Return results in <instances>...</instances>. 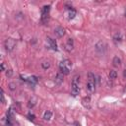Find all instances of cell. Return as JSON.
I'll return each mask as SVG.
<instances>
[{"label": "cell", "mask_w": 126, "mask_h": 126, "mask_svg": "<svg viewBox=\"0 0 126 126\" xmlns=\"http://www.w3.org/2000/svg\"><path fill=\"white\" fill-rule=\"evenodd\" d=\"M113 39H114V41H121L122 40L121 34L120 33H116V34L114 35V37H113Z\"/></svg>", "instance_id": "17"}, {"label": "cell", "mask_w": 126, "mask_h": 126, "mask_svg": "<svg viewBox=\"0 0 126 126\" xmlns=\"http://www.w3.org/2000/svg\"><path fill=\"white\" fill-rule=\"evenodd\" d=\"M9 89L11 90V91H14L16 89V84L15 83H10L9 84Z\"/></svg>", "instance_id": "20"}, {"label": "cell", "mask_w": 126, "mask_h": 126, "mask_svg": "<svg viewBox=\"0 0 126 126\" xmlns=\"http://www.w3.org/2000/svg\"><path fill=\"white\" fill-rule=\"evenodd\" d=\"M76 15H77L76 10H74V9H68V11H67V18H68L69 20L74 19Z\"/></svg>", "instance_id": "12"}, {"label": "cell", "mask_w": 126, "mask_h": 126, "mask_svg": "<svg viewBox=\"0 0 126 126\" xmlns=\"http://www.w3.org/2000/svg\"><path fill=\"white\" fill-rule=\"evenodd\" d=\"M87 90L90 93H94L96 90V77L92 72L88 73V82H87Z\"/></svg>", "instance_id": "3"}, {"label": "cell", "mask_w": 126, "mask_h": 126, "mask_svg": "<svg viewBox=\"0 0 126 126\" xmlns=\"http://www.w3.org/2000/svg\"><path fill=\"white\" fill-rule=\"evenodd\" d=\"M54 34H55L58 38H62L63 36L65 35V30H64V28H62V27H57V28L54 30Z\"/></svg>", "instance_id": "8"}, {"label": "cell", "mask_w": 126, "mask_h": 126, "mask_svg": "<svg viewBox=\"0 0 126 126\" xmlns=\"http://www.w3.org/2000/svg\"><path fill=\"white\" fill-rule=\"evenodd\" d=\"M6 71H7V72H6V75H7L8 77H10V76L12 75V73H13V72H12V70H8V69H7Z\"/></svg>", "instance_id": "22"}, {"label": "cell", "mask_w": 126, "mask_h": 126, "mask_svg": "<svg viewBox=\"0 0 126 126\" xmlns=\"http://www.w3.org/2000/svg\"><path fill=\"white\" fill-rule=\"evenodd\" d=\"M28 117H29L30 120H34V119H35V115H34V114H32V113L30 112V113L28 114Z\"/></svg>", "instance_id": "21"}, {"label": "cell", "mask_w": 126, "mask_h": 126, "mask_svg": "<svg viewBox=\"0 0 126 126\" xmlns=\"http://www.w3.org/2000/svg\"><path fill=\"white\" fill-rule=\"evenodd\" d=\"M106 46H107L106 44H104L102 40H100V41H98L97 44H96V50L98 52H100V53H101V52H103L104 49H106Z\"/></svg>", "instance_id": "5"}, {"label": "cell", "mask_w": 126, "mask_h": 126, "mask_svg": "<svg viewBox=\"0 0 126 126\" xmlns=\"http://www.w3.org/2000/svg\"><path fill=\"white\" fill-rule=\"evenodd\" d=\"M36 103H37V98L33 97L32 99H30L29 103H28V107H29L30 108H33V107L36 106Z\"/></svg>", "instance_id": "13"}, {"label": "cell", "mask_w": 126, "mask_h": 126, "mask_svg": "<svg viewBox=\"0 0 126 126\" xmlns=\"http://www.w3.org/2000/svg\"><path fill=\"white\" fill-rule=\"evenodd\" d=\"M1 101L4 103L5 102V101H4V94H3V92H1Z\"/></svg>", "instance_id": "23"}, {"label": "cell", "mask_w": 126, "mask_h": 126, "mask_svg": "<svg viewBox=\"0 0 126 126\" xmlns=\"http://www.w3.org/2000/svg\"><path fill=\"white\" fill-rule=\"evenodd\" d=\"M49 11H50V5H45V6H44L43 8H41V16L47 17Z\"/></svg>", "instance_id": "11"}, {"label": "cell", "mask_w": 126, "mask_h": 126, "mask_svg": "<svg viewBox=\"0 0 126 126\" xmlns=\"http://www.w3.org/2000/svg\"><path fill=\"white\" fill-rule=\"evenodd\" d=\"M125 16H126V10H125Z\"/></svg>", "instance_id": "26"}, {"label": "cell", "mask_w": 126, "mask_h": 126, "mask_svg": "<svg viewBox=\"0 0 126 126\" xmlns=\"http://www.w3.org/2000/svg\"><path fill=\"white\" fill-rule=\"evenodd\" d=\"M112 63H113V66L118 67V66H120V64H121V59H120L118 56H115V57L113 58V60H112Z\"/></svg>", "instance_id": "15"}, {"label": "cell", "mask_w": 126, "mask_h": 126, "mask_svg": "<svg viewBox=\"0 0 126 126\" xmlns=\"http://www.w3.org/2000/svg\"><path fill=\"white\" fill-rule=\"evenodd\" d=\"M82 104L84 106V107H86V108H91V99L89 97H86V98H84L82 100Z\"/></svg>", "instance_id": "10"}, {"label": "cell", "mask_w": 126, "mask_h": 126, "mask_svg": "<svg viewBox=\"0 0 126 126\" xmlns=\"http://www.w3.org/2000/svg\"><path fill=\"white\" fill-rule=\"evenodd\" d=\"M1 70H2V71L5 70V65H4V63H2V64H1Z\"/></svg>", "instance_id": "24"}, {"label": "cell", "mask_w": 126, "mask_h": 126, "mask_svg": "<svg viewBox=\"0 0 126 126\" xmlns=\"http://www.w3.org/2000/svg\"><path fill=\"white\" fill-rule=\"evenodd\" d=\"M38 81V77H36V76H32V77H30V78L27 79V82H29L30 84H32V85H35V84H37Z\"/></svg>", "instance_id": "16"}, {"label": "cell", "mask_w": 126, "mask_h": 126, "mask_svg": "<svg viewBox=\"0 0 126 126\" xmlns=\"http://www.w3.org/2000/svg\"><path fill=\"white\" fill-rule=\"evenodd\" d=\"M123 76H124V77H126V69L123 71Z\"/></svg>", "instance_id": "25"}, {"label": "cell", "mask_w": 126, "mask_h": 126, "mask_svg": "<svg viewBox=\"0 0 126 126\" xmlns=\"http://www.w3.org/2000/svg\"><path fill=\"white\" fill-rule=\"evenodd\" d=\"M109 77H110V79H116V77H117V72L115 71V70H110V72H109Z\"/></svg>", "instance_id": "18"}, {"label": "cell", "mask_w": 126, "mask_h": 126, "mask_svg": "<svg viewBox=\"0 0 126 126\" xmlns=\"http://www.w3.org/2000/svg\"><path fill=\"white\" fill-rule=\"evenodd\" d=\"M80 76L75 75L72 79V84H71V94L73 97H77L80 93Z\"/></svg>", "instance_id": "1"}, {"label": "cell", "mask_w": 126, "mask_h": 126, "mask_svg": "<svg viewBox=\"0 0 126 126\" xmlns=\"http://www.w3.org/2000/svg\"><path fill=\"white\" fill-rule=\"evenodd\" d=\"M73 47H74V41H73L72 38H69L67 39V41H66V44H65V50L68 51V52H70L73 49Z\"/></svg>", "instance_id": "6"}, {"label": "cell", "mask_w": 126, "mask_h": 126, "mask_svg": "<svg viewBox=\"0 0 126 126\" xmlns=\"http://www.w3.org/2000/svg\"><path fill=\"white\" fill-rule=\"evenodd\" d=\"M41 67H43L44 70H46V69H48L50 67V63L48 61H44L43 63H41Z\"/></svg>", "instance_id": "19"}, {"label": "cell", "mask_w": 126, "mask_h": 126, "mask_svg": "<svg viewBox=\"0 0 126 126\" xmlns=\"http://www.w3.org/2000/svg\"><path fill=\"white\" fill-rule=\"evenodd\" d=\"M63 79H64V78H63V73L58 72L56 74V76H55L54 82H55L56 85H61V84L63 83Z\"/></svg>", "instance_id": "9"}, {"label": "cell", "mask_w": 126, "mask_h": 126, "mask_svg": "<svg viewBox=\"0 0 126 126\" xmlns=\"http://www.w3.org/2000/svg\"><path fill=\"white\" fill-rule=\"evenodd\" d=\"M51 117H52V112H51L50 110H47V111L44 112V119L45 121H49V120L51 119Z\"/></svg>", "instance_id": "14"}, {"label": "cell", "mask_w": 126, "mask_h": 126, "mask_svg": "<svg viewBox=\"0 0 126 126\" xmlns=\"http://www.w3.org/2000/svg\"><path fill=\"white\" fill-rule=\"evenodd\" d=\"M16 40L14 38H9L5 40V43H4V47L7 51H12L15 46H16Z\"/></svg>", "instance_id": "4"}, {"label": "cell", "mask_w": 126, "mask_h": 126, "mask_svg": "<svg viewBox=\"0 0 126 126\" xmlns=\"http://www.w3.org/2000/svg\"><path fill=\"white\" fill-rule=\"evenodd\" d=\"M59 68H60L61 73H63V74H65V75H68L71 71V68H72V62L69 59L62 60L59 64Z\"/></svg>", "instance_id": "2"}, {"label": "cell", "mask_w": 126, "mask_h": 126, "mask_svg": "<svg viewBox=\"0 0 126 126\" xmlns=\"http://www.w3.org/2000/svg\"><path fill=\"white\" fill-rule=\"evenodd\" d=\"M47 39V43H48V44H49V46L53 49V50H55V51H57L58 50V47H57V44H56V41H55V39H53V38H46Z\"/></svg>", "instance_id": "7"}]
</instances>
